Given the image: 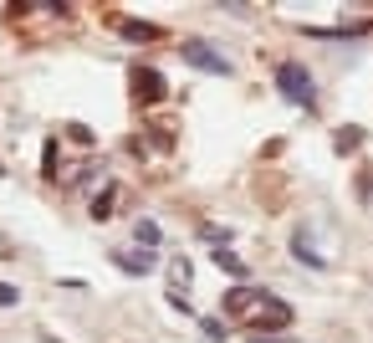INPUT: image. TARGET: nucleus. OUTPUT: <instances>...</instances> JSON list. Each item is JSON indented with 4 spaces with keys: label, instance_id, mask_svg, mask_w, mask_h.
Segmentation results:
<instances>
[{
    "label": "nucleus",
    "instance_id": "2",
    "mask_svg": "<svg viewBox=\"0 0 373 343\" xmlns=\"http://www.w3.org/2000/svg\"><path fill=\"white\" fill-rule=\"evenodd\" d=\"M276 88H281V98H292L297 108H312V103H317L312 72H307L302 62H281V67H276Z\"/></svg>",
    "mask_w": 373,
    "mask_h": 343
},
{
    "label": "nucleus",
    "instance_id": "14",
    "mask_svg": "<svg viewBox=\"0 0 373 343\" xmlns=\"http://www.w3.org/2000/svg\"><path fill=\"white\" fill-rule=\"evenodd\" d=\"M0 308H16V287L11 282H0Z\"/></svg>",
    "mask_w": 373,
    "mask_h": 343
},
{
    "label": "nucleus",
    "instance_id": "4",
    "mask_svg": "<svg viewBox=\"0 0 373 343\" xmlns=\"http://www.w3.org/2000/svg\"><path fill=\"white\" fill-rule=\"evenodd\" d=\"M184 287H189V256H174L169 262V308H179V313H189Z\"/></svg>",
    "mask_w": 373,
    "mask_h": 343
},
{
    "label": "nucleus",
    "instance_id": "8",
    "mask_svg": "<svg viewBox=\"0 0 373 343\" xmlns=\"http://www.w3.org/2000/svg\"><path fill=\"white\" fill-rule=\"evenodd\" d=\"M118 31L128 41H153V36H159V26H148V21H128V16H118Z\"/></svg>",
    "mask_w": 373,
    "mask_h": 343
},
{
    "label": "nucleus",
    "instance_id": "13",
    "mask_svg": "<svg viewBox=\"0 0 373 343\" xmlns=\"http://www.w3.org/2000/svg\"><path fill=\"white\" fill-rule=\"evenodd\" d=\"M353 144H358V128H343V134H338V149L348 154V149H353Z\"/></svg>",
    "mask_w": 373,
    "mask_h": 343
},
{
    "label": "nucleus",
    "instance_id": "6",
    "mask_svg": "<svg viewBox=\"0 0 373 343\" xmlns=\"http://www.w3.org/2000/svg\"><path fill=\"white\" fill-rule=\"evenodd\" d=\"M292 251H297V262H302V267H322V262H327V256L312 246V231H307V226H297V236H292Z\"/></svg>",
    "mask_w": 373,
    "mask_h": 343
},
{
    "label": "nucleus",
    "instance_id": "12",
    "mask_svg": "<svg viewBox=\"0 0 373 343\" xmlns=\"http://www.w3.org/2000/svg\"><path fill=\"white\" fill-rule=\"evenodd\" d=\"M200 333H205L210 343H225V323H220V318H205V323H200Z\"/></svg>",
    "mask_w": 373,
    "mask_h": 343
},
{
    "label": "nucleus",
    "instance_id": "1",
    "mask_svg": "<svg viewBox=\"0 0 373 343\" xmlns=\"http://www.w3.org/2000/svg\"><path fill=\"white\" fill-rule=\"evenodd\" d=\"M225 313L240 318V323H251V328H287V323H292V308L281 303V297L261 292V287H235V292H225Z\"/></svg>",
    "mask_w": 373,
    "mask_h": 343
},
{
    "label": "nucleus",
    "instance_id": "3",
    "mask_svg": "<svg viewBox=\"0 0 373 343\" xmlns=\"http://www.w3.org/2000/svg\"><path fill=\"white\" fill-rule=\"evenodd\" d=\"M184 62H189V67H200V72H215V77H230V62H225L220 52H215L210 41H189V47H184Z\"/></svg>",
    "mask_w": 373,
    "mask_h": 343
},
{
    "label": "nucleus",
    "instance_id": "5",
    "mask_svg": "<svg viewBox=\"0 0 373 343\" xmlns=\"http://www.w3.org/2000/svg\"><path fill=\"white\" fill-rule=\"evenodd\" d=\"M134 98L138 103H159L164 98V77L153 67H134Z\"/></svg>",
    "mask_w": 373,
    "mask_h": 343
},
{
    "label": "nucleus",
    "instance_id": "9",
    "mask_svg": "<svg viewBox=\"0 0 373 343\" xmlns=\"http://www.w3.org/2000/svg\"><path fill=\"white\" fill-rule=\"evenodd\" d=\"M215 267H220V272H230V277H246V262H240V256H235L230 246H220V251H215Z\"/></svg>",
    "mask_w": 373,
    "mask_h": 343
},
{
    "label": "nucleus",
    "instance_id": "10",
    "mask_svg": "<svg viewBox=\"0 0 373 343\" xmlns=\"http://www.w3.org/2000/svg\"><path fill=\"white\" fill-rule=\"evenodd\" d=\"M113 200H118V190H113V185H107V190H102V195L93 200V221H107V216H113Z\"/></svg>",
    "mask_w": 373,
    "mask_h": 343
},
{
    "label": "nucleus",
    "instance_id": "11",
    "mask_svg": "<svg viewBox=\"0 0 373 343\" xmlns=\"http://www.w3.org/2000/svg\"><path fill=\"white\" fill-rule=\"evenodd\" d=\"M134 236H138V246H159V241H164V231L153 226V221H138V226H134Z\"/></svg>",
    "mask_w": 373,
    "mask_h": 343
},
{
    "label": "nucleus",
    "instance_id": "7",
    "mask_svg": "<svg viewBox=\"0 0 373 343\" xmlns=\"http://www.w3.org/2000/svg\"><path fill=\"white\" fill-rule=\"evenodd\" d=\"M113 267H123L128 277H143L153 267V256H138V251H113Z\"/></svg>",
    "mask_w": 373,
    "mask_h": 343
}]
</instances>
